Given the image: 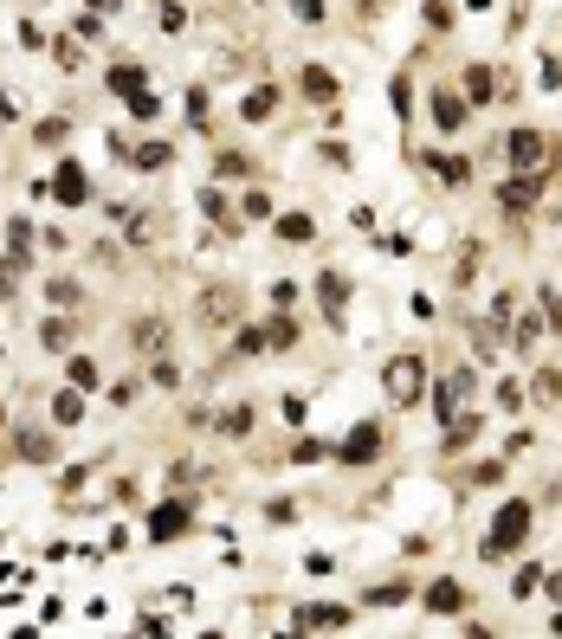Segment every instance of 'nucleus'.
<instances>
[{
	"mask_svg": "<svg viewBox=\"0 0 562 639\" xmlns=\"http://www.w3.org/2000/svg\"><path fill=\"white\" fill-rule=\"evenodd\" d=\"M530 497H511V504H498V517H492V536L478 543V555H485V562H504V555L511 549H524L530 543Z\"/></svg>",
	"mask_w": 562,
	"mask_h": 639,
	"instance_id": "1",
	"label": "nucleus"
},
{
	"mask_svg": "<svg viewBox=\"0 0 562 639\" xmlns=\"http://www.w3.org/2000/svg\"><path fill=\"white\" fill-rule=\"evenodd\" d=\"M382 394L394 407H414L426 394V362H420V355H394V362L382 369Z\"/></svg>",
	"mask_w": 562,
	"mask_h": 639,
	"instance_id": "2",
	"label": "nucleus"
},
{
	"mask_svg": "<svg viewBox=\"0 0 562 639\" xmlns=\"http://www.w3.org/2000/svg\"><path fill=\"white\" fill-rule=\"evenodd\" d=\"M550 136L543 129H511L504 136V162H511V175H543V162H550Z\"/></svg>",
	"mask_w": 562,
	"mask_h": 639,
	"instance_id": "3",
	"label": "nucleus"
},
{
	"mask_svg": "<svg viewBox=\"0 0 562 639\" xmlns=\"http://www.w3.org/2000/svg\"><path fill=\"white\" fill-rule=\"evenodd\" d=\"M317 303H324V323L330 329H343L350 323V271H317Z\"/></svg>",
	"mask_w": 562,
	"mask_h": 639,
	"instance_id": "4",
	"label": "nucleus"
},
{
	"mask_svg": "<svg viewBox=\"0 0 562 639\" xmlns=\"http://www.w3.org/2000/svg\"><path fill=\"white\" fill-rule=\"evenodd\" d=\"M382 439H388V433H382V420H356V427H350V439L336 446V459H343V465H368V459H382Z\"/></svg>",
	"mask_w": 562,
	"mask_h": 639,
	"instance_id": "5",
	"label": "nucleus"
},
{
	"mask_svg": "<svg viewBox=\"0 0 562 639\" xmlns=\"http://www.w3.org/2000/svg\"><path fill=\"white\" fill-rule=\"evenodd\" d=\"M426 110H434V129H440V136H459V129L472 123V104H466L459 91H452V85H440Z\"/></svg>",
	"mask_w": 562,
	"mask_h": 639,
	"instance_id": "6",
	"label": "nucleus"
},
{
	"mask_svg": "<svg viewBox=\"0 0 562 639\" xmlns=\"http://www.w3.org/2000/svg\"><path fill=\"white\" fill-rule=\"evenodd\" d=\"M194 311H201V323H213V329H227V323H239V285H207Z\"/></svg>",
	"mask_w": 562,
	"mask_h": 639,
	"instance_id": "7",
	"label": "nucleus"
},
{
	"mask_svg": "<svg viewBox=\"0 0 562 639\" xmlns=\"http://www.w3.org/2000/svg\"><path fill=\"white\" fill-rule=\"evenodd\" d=\"M537 194H543V175H511V181L498 187V207H504V213H530Z\"/></svg>",
	"mask_w": 562,
	"mask_h": 639,
	"instance_id": "8",
	"label": "nucleus"
},
{
	"mask_svg": "<svg viewBox=\"0 0 562 639\" xmlns=\"http://www.w3.org/2000/svg\"><path fill=\"white\" fill-rule=\"evenodd\" d=\"M52 194H59L65 207H78L91 194V181H85V169H78V162H59V175H52Z\"/></svg>",
	"mask_w": 562,
	"mask_h": 639,
	"instance_id": "9",
	"label": "nucleus"
},
{
	"mask_svg": "<svg viewBox=\"0 0 562 639\" xmlns=\"http://www.w3.org/2000/svg\"><path fill=\"white\" fill-rule=\"evenodd\" d=\"M181 523H187V504H155V510H149V543L181 536Z\"/></svg>",
	"mask_w": 562,
	"mask_h": 639,
	"instance_id": "10",
	"label": "nucleus"
},
{
	"mask_svg": "<svg viewBox=\"0 0 562 639\" xmlns=\"http://www.w3.org/2000/svg\"><path fill=\"white\" fill-rule=\"evenodd\" d=\"M272 110H278V85H259V91L239 97V117L246 123H272Z\"/></svg>",
	"mask_w": 562,
	"mask_h": 639,
	"instance_id": "11",
	"label": "nucleus"
},
{
	"mask_svg": "<svg viewBox=\"0 0 562 639\" xmlns=\"http://www.w3.org/2000/svg\"><path fill=\"white\" fill-rule=\"evenodd\" d=\"M252 427H259V413H252L246 401H239V407H227L220 420H213V433H220V439H246Z\"/></svg>",
	"mask_w": 562,
	"mask_h": 639,
	"instance_id": "12",
	"label": "nucleus"
},
{
	"mask_svg": "<svg viewBox=\"0 0 562 639\" xmlns=\"http://www.w3.org/2000/svg\"><path fill=\"white\" fill-rule=\"evenodd\" d=\"M298 91L317 97V104H336V78H330L324 65H304V71H298Z\"/></svg>",
	"mask_w": 562,
	"mask_h": 639,
	"instance_id": "13",
	"label": "nucleus"
},
{
	"mask_svg": "<svg viewBox=\"0 0 562 639\" xmlns=\"http://www.w3.org/2000/svg\"><path fill=\"white\" fill-rule=\"evenodd\" d=\"M459 607H466L459 581H434V588H426V614H459Z\"/></svg>",
	"mask_w": 562,
	"mask_h": 639,
	"instance_id": "14",
	"label": "nucleus"
},
{
	"mask_svg": "<svg viewBox=\"0 0 562 639\" xmlns=\"http://www.w3.org/2000/svg\"><path fill=\"white\" fill-rule=\"evenodd\" d=\"M543 329H550V317H537V311H524V317H517V329H511V349H517V355H530V349L543 343Z\"/></svg>",
	"mask_w": 562,
	"mask_h": 639,
	"instance_id": "15",
	"label": "nucleus"
},
{
	"mask_svg": "<svg viewBox=\"0 0 562 639\" xmlns=\"http://www.w3.org/2000/svg\"><path fill=\"white\" fill-rule=\"evenodd\" d=\"M426 169H434L446 187H466V181H472V162H466V155H426Z\"/></svg>",
	"mask_w": 562,
	"mask_h": 639,
	"instance_id": "16",
	"label": "nucleus"
},
{
	"mask_svg": "<svg viewBox=\"0 0 562 639\" xmlns=\"http://www.w3.org/2000/svg\"><path fill=\"white\" fill-rule=\"evenodd\" d=\"M111 91H117V97H143V91H149L143 65H111Z\"/></svg>",
	"mask_w": 562,
	"mask_h": 639,
	"instance_id": "17",
	"label": "nucleus"
},
{
	"mask_svg": "<svg viewBox=\"0 0 562 639\" xmlns=\"http://www.w3.org/2000/svg\"><path fill=\"white\" fill-rule=\"evenodd\" d=\"M52 420H59V427H78V420H85V394H78V387L52 394Z\"/></svg>",
	"mask_w": 562,
	"mask_h": 639,
	"instance_id": "18",
	"label": "nucleus"
},
{
	"mask_svg": "<svg viewBox=\"0 0 562 639\" xmlns=\"http://www.w3.org/2000/svg\"><path fill=\"white\" fill-rule=\"evenodd\" d=\"M298 627H350V607H298Z\"/></svg>",
	"mask_w": 562,
	"mask_h": 639,
	"instance_id": "19",
	"label": "nucleus"
},
{
	"mask_svg": "<svg viewBox=\"0 0 562 639\" xmlns=\"http://www.w3.org/2000/svg\"><path fill=\"white\" fill-rule=\"evenodd\" d=\"M478 427H485V420H478V413H459V420L446 427V439H440V446H446V452H459V446H472V439H478Z\"/></svg>",
	"mask_w": 562,
	"mask_h": 639,
	"instance_id": "20",
	"label": "nucleus"
},
{
	"mask_svg": "<svg viewBox=\"0 0 562 639\" xmlns=\"http://www.w3.org/2000/svg\"><path fill=\"white\" fill-rule=\"evenodd\" d=\"M129 343H136V349H162V343H169V323H162V317H136Z\"/></svg>",
	"mask_w": 562,
	"mask_h": 639,
	"instance_id": "21",
	"label": "nucleus"
},
{
	"mask_svg": "<svg viewBox=\"0 0 562 639\" xmlns=\"http://www.w3.org/2000/svg\"><path fill=\"white\" fill-rule=\"evenodd\" d=\"M498 85H492V71L485 65H466V104H492Z\"/></svg>",
	"mask_w": 562,
	"mask_h": 639,
	"instance_id": "22",
	"label": "nucleus"
},
{
	"mask_svg": "<svg viewBox=\"0 0 562 639\" xmlns=\"http://www.w3.org/2000/svg\"><path fill=\"white\" fill-rule=\"evenodd\" d=\"M71 336H78V323H65V317H45L39 323V343L45 349H71Z\"/></svg>",
	"mask_w": 562,
	"mask_h": 639,
	"instance_id": "23",
	"label": "nucleus"
},
{
	"mask_svg": "<svg viewBox=\"0 0 562 639\" xmlns=\"http://www.w3.org/2000/svg\"><path fill=\"white\" fill-rule=\"evenodd\" d=\"M408 594H414V581H382V588H368L362 601H368V607H401Z\"/></svg>",
	"mask_w": 562,
	"mask_h": 639,
	"instance_id": "24",
	"label": "nucleus"
},
{
	"mask_svg": "<svg viewBox=\"0 0 562 639\" xmlns=\"http://www.w3.org/2000/svg\"><path fill=\"white\" fill-rule=\"evenodd\" d=\"M310 233H317V220H310V213H278V239L298 245V239H310Z\"/></svg>",
	"mask_w": 562,
	"mask_h": 639,
	"instance_id": "25",
	"label": "nucleus"
},
{
	"mask_svg": "<svg viewBox=\"0 0 562 639\" xmlns=\"http://www.w3.org/2000/svg\"><path fill=\"white\" fill-rule=\"evenodd\" d=\"M65 375H71V387H78V394H91V387L103 381V375H97V362H85V355H71V369H65Z\"/></svg>",
	"mask_w": 562,
	"mask_h": 639,
	"instance_id": "26",
	"label": "nucleus"
},
{
	"mask_svg": "<svg viewBox=\"0 0 562 639\" xmlns=\"http://www.w3.org/2000/svg\"><path fill=\"white\" fill-rule=\"evenodd\" d=\"M265 343H272V349H291V343H298V317H272V329H265Z\"/></svg>",
	"mask_w": 562,
	"mask_h": 639,
	"instance_id": "27",
	"label": "nucleus"
},
{
	"mask_svg": "<svg viewBox=\"0 0 562 639\" xmlns=\"http://www.w3.org/2000/svg\"><path fill=\"white\" fill-rule=\"evenodd\" d=\"M169 155H175L169 143H143V149H129V162H136V169H162Z\"/></svg>",
	"mask_w": 562,
	"mask_h": 639,
	"instance_id": "28",
	"label": "nucleus"
},
{
	"mask_svg": "<svg viewBox=\"0 0 562 639\" xmlns=\"http://www.w3.org/2000/svg\"><path fill=\"white\" fill-rule=\"evenodd\" d=\"M537 401H543V407L562 401V375H556V369H537Z\"/></svg>",
	"mask_w": 562,
	"mask_h": 639,
	"instance_id": "29",
	"label": "nucleus"
},
{
	"mask_svg": "<svg viewBox=\"0 0 562 639\" xmlns=\"http://www.w3.org/2000/svg\"><path fill=\"white\" fill-rule=\"evenodd\" d=\"M213 175H220V181H246V175H252V162L227 149V155H220V169H213Z\"/></svg>",
	"mask_w": 562,
	"mask_h": 639,
	"instance_id": "30",
	"label": "nucleus"
},
{
	"mask_svg": "<svg viewBox=\"0 0 562 639\" xmlns=\"http://www.w3.org/2000/svg\"><path fill=\"white\" fill-rule=\"evenodd\" d=\"M239 213H246V220H272V194H265V187H252L246 201H239Z\"/></svg>",
	"mask_w": 562,
	"mask_h": 639,
	"instance_id": "31",
	"label": "nucleus"
},
{
	"mask_svg": "<svg viewBox=\"0 0 562 639\" xmlns=\"http://www.w3.org/2000/svg\"><path fill=\"white\" fill-rule=\"evenodd\" d=\"M291 20H304V26H324V0H291Z\"/></svg>",
	"mask_w": 562,
	"mask_h": 639,
	"instance_id": "32",
	"label": "nucleus"
},
{
	"mask_svg": "<svg viewBox=\"0 0 562 639\" xmlns=\"http://www.w3.org/2000/svg\"><path fill=\"white\" fill-rule=\"evenodd\" d=\"M129 117H136V123H155V117H162V104H155V91H143V97H129Z\"/></svg>",
	"mask_w": 562,
	"mask_h": 639,
	"instance_id": "33",
	"label": "nucleus"
},
{
	"mask_svg": "<svg viewBox=\"0 0 562 639\" xmlns=\"http://www.w3.org/2000/svg\"><path fill=\"white\" fill-rule=\"evenodd\" d=\"M155 13H162V26H169V33H181V26H187V7H181V0H162Z\"/></svg>",
	"mask_w": 562,
	"mask_h": 639,
	"instance_id": "34",
	"label": "nucleus"
},
{
	"mask_svg": "<svg viewBox=\"0 0 562 639\" xmlns=\"http://www.w3.org/2000/svg\"><path fill=\"white\" fill-rule=\"evenodd\" d=\"M388 97H394V110H401V123H408V110H414V91H408V78H394V85H388Z\"/></svg>",
	"mask_w": 562,
	"mask_h": 639,
	"instance_id": "35",
	"label": "nucleus"
},
{
	"mask_svg": "<svg viewBox=\"0 0 562 639\" xmlns=\"http://www.w3.org/2000/svg\"><path fill=\"white\" fill-rule=\"evenodd\" d=\"M201 213H213V220H220V227H239V220H227V201H220V194H213V187L201 194Z\"/></svg>",
	"mask_w": 562,
	"mask_h": 639,
	"instance_id": "36",
	"label": "nucleus"
},
{
	"mask_svg": "<svg viewBox=\"0 0 562 639\" xmlns=\"http://www.w3.org/2000/svg\"><path fill=\"white\" fill-rule=\"evenodd\" d=\"M20 452H26V459H52V439H45V433H26Z\"/></svg>",
	"mask_w": 562,
	"mask_h": 639,
	"instance_id": "37",
	"label": "nucleus"
},
{
	"mask_svg": "<svg viewBox=\"0 0 562 639\" xmlns=\"http://www.w3.org/2000/svg\"><path fill=\"white\" fill-rule=\"evenodd\" d=\"M20 271H26L20 259H0V297H13V285H20Z\"/></svg>",
	"mask_w": 562,
	"mask_h": 639,
	"instance_id": "38",
	"label": "nucleus"
},
{
	"mask_svg": "<svg viewBox=\"0 0 562 639\" xmlns=\"http://www.w3.org/2000/svg\"><path fill=\"white\" fill-rule=\"evenodd\" d=\"M187 123H194V129L207 123V91H201V85H194V91H187Z\"/></svg>",
	"mask_w": 562,
	"mask_h": 639,
	"instance_id": "39",
	"label": "nucleus"
},
{
	"mask_svg": "<svg viewBox=\"0 0 562 639\" xmlns=\"http://www.w3.org/2000/svg\"><path fill=\"white\" fill-rule=\"evenodd\" d=\"M537 581H543V568H537V562H524V568H517V581H511V594H530Z\"/></svg>",
	"mask_w": 562,
	"mask_h": 639,
	"instance_id": "40",
	"label": "nucleus"
},
{
	"mask_svg": "<svg viewBox=\"0 0 562 639\" xmlns=\"http://www.w3.org/2000/svg\"><path fill=\"white\" fill-rule=\"evenodd\" d=\"M149 381H155V387H181V369H175V362H155Z\"/></svg>",
	"mask_w": 562,
	"mask_h": 639,
	"instance_id": "41",
	"label": "nucleus"
},
{
	"mask_svg": "<svg viewBox=\"0 0 562 639\" xmlns=\"http://www.w3.org/2000/svg\"><path fill=\"white\" fill-rule=\"evenodd\" d=\"M259 349H272V343H265V329H239V355H259Z\"/></svg>",
	"mask_w": 562,
	"mask_h": 639,
	"instance_id": "42",
	"label": "nucleus"
},
{
	"mask_svg": "<svg viewBox=\"0 0 562 639\" xmlns=\"http://www.w3.org/2000/svg\"><path fill=\"white\" fill-rule=\"evenodd\" d=\"M543 317H550V329H562V297L543 285Z\"/></svg>",
	"mask_w": 562,
	"mask_h": 639,
	"instance_id": "43",
	"label": "nucleus"
},
{
	"mask_svg": "<svg viewBox=\"0 0 562 639\" xmlns=\"http://www.w3.org/2000/svg\"><path fill=\"white\" fill-rule=\"evenodd\" d=\"M65 129H71L65 117H52V123H39V143H65Z\"/></svg>",
	"mask_w": 562,
	"mask_h": 639,
	"instance_id": "44",
	"label": "nucleus"
},
{
	"mask_svg": "<svg viewBox=\"0 0 562 639\" xmlns=\"http://www.w3.org/2000/svg\"><path fill=\"white\" fill-rule=\"evenodd\" d=\"M426 26H452V7H446V0H426Z\"/></svg>",
	"mask_w": 562,
	"mask_h": 639,
	"instance_id": "45",
	"label": "nucleus"
},
{
	"mask_svg": "<svg viewBox=\"0 0 562 639\" xmlns=\"http://www.w3.org/2000/svg\"><path fill=\"white\" fill-rule=\"evenodd\" d=\"M324 162H336V169H356V155L343 149V143H324Z\"/></svg>",
	"mask_w": 562,
	"mask_h": 639,
	"instance_id": "46",
	"label": "nucleus"
},
{
	"mask_svg": "<svg viewBox=\"0 0 562 639\" xmlns=\"http://www.w3.org/2000/svg\"><path fill=\"white\" fill-rule=\"evenodd\" d=\"M543 85H550V91H562V59H543Z\"/></svg>",
	"mask_w": 562,
	"mask_h": 639,
	"instance_id": "47",
	"label": "nucleus"
},
{
	"mask_svg": "<svg viewBox=\"0 0 562 639\" xmlns=\"http://www.w3.org/2000/svg\"><path fill=\"white\" fill-rule=\"evenodd\" d=\"M543 588H550V601L562 607V568H556V575H543Z\"/></svg>",
	"mask_w": 562,
	"mask_h": 639,
	"instance_id": "48",
	"label": "nucleus"
},
{
	"mask_svg": "<svg viewBox=\"0 0 562 639\" xmlns=\"http://www.w3.org/2000/svg\"><path fill=\"white\" fill-rule=\"evenodd\" d=\"M91 13H117V0H91Z\"/></svg>",
	"mask_w": 562,
	"mask_h": 639,
	"instance_id": "49",
	"label": "nucleus"
},
{
	"mask_svg": "<svg viewBox=\"0 0 562 639\" xmlns=\"http://www.w3.org/2000/svg\"><path fill=\"white\" fill-rule=\"evenodd\" d=\"M278 639H310V633H304V627H298V633H278Z\"/></svg>",
	"mask_w": 562,
	"mask_h": 639,
	"instance_id": "50",
	"label": "nucleus"
},
{
	"mask_svg": "<svg viewBox=\"0 0 562 639\" xmlns=\"http://www.w3.org/2000/svg\"><path fill=\"white\" fill-rule=\"evenodd\" d=\"M207 639H220V633H207Z\"/></svg>",
	"mask_w": 562,
	"mask_h": 639,
	"instance_id": "51",
	"label": "nucleus"
}]
</instances>
